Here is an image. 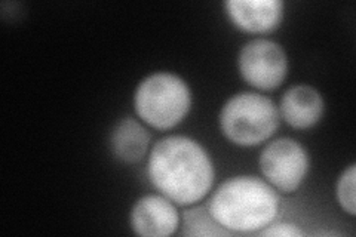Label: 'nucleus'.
<instances>
[{"label": "nucleus", "instance_id": "nucleus-1", "mask_svg": "<svg viewBox=\"0 0 356 237\" xmlns=\"http://www.w3.org/2000/svg\"><path fill=\"white\" fill-rule=\"evenodd\" d=\"M147 177L177 206H192L209 195L216 169L202 144L186 135H170L152 147Z\"/></svg>", "mask_w": 356, "mask_h": 237}, {"label": "nucleus", "instance_id": "nucleus-2", "mask_svg": "<svg viewBox=\"0 0 356 237\" xmlns=\"http://www.w3.org/2000/svg\"><path fill=\"white\" fill-rule=\"evenodd\" d=\"M208 211L229 233H259L277 218V191L259 177L236 175L217 187Z\"/></svg>", "mask_w": 356, "mask_h": 237}, {"label": "nucleus", "instance_id": "nucleus-3", "mask_svg": "<svg viewBox=\"0 0 356 237\" xmlns=\"http://www.w3.org/2000/svg\"><path fill=\"white\" fill-rule=\"evenodd\" d=\"M192 108V91L183 77L156 72L144 77L134 92V110L150 128L168 131L186 119Z\"/></svg>", "mask_w": 356, "mask_h": 237}, {"label": "nucleus", "instance_id": "nucleus-4", "mask_svg": "<svg viewBox=\"0 0 356 237\" xmlns=\"http://www.w3.org/2000/svg\"><path fill=\"white\" fill-rule=\"evenodd\" d=\"M277 106L269 97L259 92L232 95L220 110L221 133L238 147H257L270 140L280 128Z\"/></svg>", "mask_w": 356, "mask_h": 237}, {"label": "nucleus", "instance_id": "nucleus-5", "mask_svg": "<svg viewBox=\"0 0 356 237\" xmlns=\"http://www.w3.org/2000/svg\"><path fill=\"white\" fill-rule=\"evenodd\" d=\"M259 165L267 183L276 191L289 195L305 183L310 169V157L297 140L277 138L264 147Z\"/></svg>", "mask_w": 356, "mask_h": 237}, {"label": "nucleus", "instance_id": "nucleus-6", "mask_svg": "<svg viewBox=\"0 0 356 237\" xmlns=\"http://www.w3.org/2000/svg\"><path fill=\"white\" fill-rule=\"evenodd\" d=\"M288 55L280 43L270 39H252L238 54V70L250 86L273 91L288 76Z\"/></svg>", "mask_w": 356, "mask_h": 237}, {"label": "nucleus", "instance_id": "nucleus-7", "mask_svg": "<svg viewBox=\"0 0 356 237\" xmlns=\"http://www.w3.org/2000/svg\"><path fill=\"white\" fill-rule=\"evenodd\" d=\"M132 231L143 237H168L177 233L181 224L177 205L163 195L140 197L131 209Z\"/></svg>", "mask_w": 356, "mask_h": 237}, {"label": "nucleus", "instance_id": "nucleus-8", "mask_svg": "<svg viewBox=\"0 0 356 237\" xmlns=\"http://www.w3.org/2000/svg\"><path fill=\"white\" fill-rule=\"evenodd\" d=\"M225 9L232 24L250 35L275 31L285 15L281 0H227Z\"/></svg>", "mask_w": 356, "mask_h": 237}, {"label": "nucleus", "instance_id": "nucleus-9", "mask_svg": "<svg viewBox=\"0 0 356 237\" xmlns=\"http://www.w3.org/2000/svg\"><path fill=\"white\" fill-rule=\"evenodd\" d=\"M281 120L294 129H310L325 113V101L316 88L298 83L288 88L277 106Z\"/></svg>", "mask_w": 356, "mask_h": 237}, {"label": "nucleus", "instance_id": "nucleus-10", "mask_svg": "<svg viewBox=\"0 0 356 237\" xmlns=\"http://www.w3.org/2000/svg\"><path fill=\"white\" fill-rule=\"evenodd\" d=\"M150 147V132L134 117L120 119L110 133V149L118 161L127 165L140 163Z\"/></svg>", "mask_w": 356, "mask_h": 237}, {"label": "nucleus", "instance_id": "nucleus-11", "mask_svg": "<svg viewBox=\"0 0 356 237\" xmlns=\"http://www.w3.org/2000/svg\"><path fill=\"white\" fill-rule=\"evenodd\" d=\"M183 236H230L226 229L213 218L207 206H195L184 212L181 218Z\"/></svg>", "mask_w": 356, "mask_h": 237}, {"label": "nucleus", "instance_id": "nucleus-12", "mask_svg": "<svg viewBox=\"0 0 356 237\" xmlns=\"http://www.w3.org/2000/svg\"><path fill=\"white\" fill-rule=\"evenodd\" d=\"M355 178H356V165H349L340 174L336 183V197L340 208L355 217L356 213V202H355Z\"/></svg>", "mask_w": 356, "mask_h": 237}, {"label": "nucleus", "instance_id": "nucleus-13", "mask_svg": "<svg viewBox=\"0 0 356 237\" xmlns=\"http://www.w3.org/2000/svg\"><path fill=\"white\" fill-rule=\"evenodd\" d=\"M259 234L264 237H302L305 231L297 224L281 222L275 220L261 231H259Z\"/></svg>", "mask_w": 356, "mask_h": 237}]
</instances>
